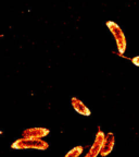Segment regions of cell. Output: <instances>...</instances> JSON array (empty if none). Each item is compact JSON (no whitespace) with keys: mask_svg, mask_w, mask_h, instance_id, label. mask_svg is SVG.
<instances>
[{"mask_svg":"<svg viewBox=\"0 0 139 157\" xmlns=\"http://www.w3.org/2000/svg\"><path fill=\"white\" fill-rule=\"evenodd\" d=\"M13 150H39L45 151L49 148V144L42 139H27L21 137L12 143Z\"/></svg>","mask_w":139,"mask_h":157,"instance_id":"cell-1","label":"cell"},{"mask_svg":"<svg viewBox=\"0 0 139 157\" xmlns=\"http://www.w3.org/2000/svg\"><path fill=\"white\" fill-rule=\"evenodd\" d=\"M107 26L109 29V31L111 32V34L113 35V37H114L119 52L121 55H123L126 52V47H127V40L124 32L122 31L120 25L117 24V23L113 22V21H108Z\"/></svg>","mask_w":139,"mask_h":157,"instance_id":"cell-2","label":"cell"},{"mask_svg":"<svg viewBox=\"0 0 139 157\" xmlns=\"http://www.w3.org/2000/svg\"><path fill=\"white\" fill-rule=\"evenodd\" d=\"M50 133L49 129L46 128H29L22 132V137L27 139H44Z\"/></svg>","mask_w":139,"mask_h":157,"instance_id":"cell-3","label":"cell"},{"mask_svg":"<svg viewBox=\"0 0 139 157\" xmlns=\"http://www.w3.org/2000/svg\"><path fill=\"white\" fill-rule=\"evenodd\" d=\"M115 144V136L112 132H109L105 134L104 140H103L102 146L100 150V156L101 157H107L113 151V147Z\"/></svg>","mask_w":139,"mask_h":157,"instance_id":"cell-4","label":"cell"},{"mask_svg":"<svg viewBox=\"0 0 139 157\" xmlns=\"http://www.w3.org/2000/svg\"><path fill=\"white\" fill-rule=\"evenodd\" d=\"M104 136L105 134L101 130L98 131V133L96 134L95 141H93V145L90 146L89 152H88V154L90 155L91 157H98V155L100 154V150H101V146H102L103 140H104Z\"/></svg>","mask_w":139,"mask_h":157,"instance_id":"cell-5","label":"cell"},{"mask_svg":"<svg viewBox=\"0 0 139 157\" xmlns=\"http://www.w3.org/2000/svg\"><path fill=\"white\" fill-rule=\"evenodd\" d=\"M71 103L73 108L75 109L76 113H78L79 115H83V116H90L91 113L89 110V108L81 101V99H78L77 97H73L71 99Z\"/></svg>","mask_w":139,"mask_h":157,"instance_id":"cell-6","label":"cell"},{"mask_svg":"<svg viewBox=\"0 0 139 157\" xmlns=\"http://www.w3.org/2000/svg\"><path fill=\"white\" fill-rule=\"evenodd\" d=\"M83 151H84L83 146H76L74 148H72L64 157H79L82 155V153H83Z\"/></svg>","mask_w":139,"mask_h":157,"instance_id":"cell-7","label":"cell"},{"mask_svg":"<svg viewBox=\"0 0 139 157\" xmlns=\"http://www.w3.org/2000/svg\"><path fill=\"white\" fill-rule=\"evenodd\" d=\"M132 62L135 64V66L139 67V56H137V57H134V58H132Z\"/></svg>","mask_w":139,"mask_h":157,"instance_id":"cell-8","label":"cell"},{"mask_svg":"<svg viewBox=\"0 0 139 157\" xmlns=\"http://www.w3.org/2000/svg\"><path fill=\"white\" fill-rule=\"evenodd\" d=\"M84 157H91V156H90V155H89V154H88V153H87V154H86V155H85V156H84Z\"/></svg>","mask_w":139,"mask_h":157,"instance_id":"cell-9","label":"cell"}]
</instances>
